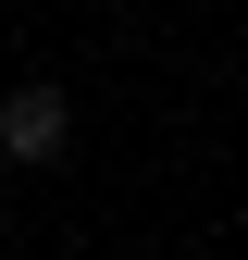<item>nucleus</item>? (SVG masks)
Returning <instances> with one entry per match:
<instances>
[{"label":"nucleus","instance_id":"obj_1","mask_svg":"<svg viewBox=\"0 0 248 260\" xmlns=\"http://www.w3.org/2000/svg\"><path fill=\"white\" fill-rule=\"evenodd\" d=\"M0 161H25V174H38V161H75V100H62L50 75H25L13 100H0Z\"/></svg>","mask_w":248,"mask_h":260},{"label":"nucleus","instance_id":"obj_2","mask_svg":"<svg viewBox=\"0 0 248 260\" xmlns=\"http://www.w3.org/2000/svg\"><path fill=\"white\" fill-rule=\"evenodd\" d=\"M0 236H13V199H0Z\"/></svg>","mask_w":248,"mask_h":260}]
</instances>
